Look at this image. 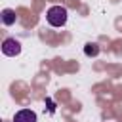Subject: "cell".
<instances>
[{"instance_id": "obj_1", "label": "cell", "mask_w": 122, "mask_h": 122, "mask_svg": "<svg viewBox=\"0 0 122 122\" xmlns=\"http://www.w3.org/2000/svg\"><path fill=\"white\" fill-rule=\"evenodd\" d=\"M46 19L51 27H63L67 23V10L63 6H51L46 11Z\"/></svg>"}, {"instance_id": "obj_2", "label": "cell", "mask_w": 122, "mask_h": 122, "mask_svg": "<svg viewBox=\"0 0 122 122\" xmlns=\"http://www.w3.org/2000/svg\"><path fill=\"white\" fill-rule=\"evenodd\" d=\"M19 51H21V44H19L15 38H6V40L2 42V53H4V55L13 57V55H17Z\"/></svg>"}, {"instance_id": "obj_3", "label": "cell", "mask_w": 122, "mask_h": 122, "mask_svg": "<svg viewBox=\"0 0 122 122\" xmlns=\"http://www.w3.org/2000/svg\"><path fill=\"white\" fill-rule=\"evenodd\" d=\"M13 122H36V112L30 109H23V111L15 112Z\"/></svg>"}, {"instance_id": "obj_4", "label": "cell", "mask_w": 122, "mask_h": 122, "mask_svg": "<svg viewBox=\"0 0 122 122\" xmlns=\"http://www.w3.org/2000/svg\"><path fill=\"white\" fill-rule=\"evenodd\" d=\"M2 23L4 25H13L15 23V11L13 10H4L2 11Z\"/></svg>"}, {"instance_id": "obj_5", "label": "cell", "mask_w": 122, "mask_h": 122, "mask_svg": "<svg viewBox=\"0 0 122 122\" xmlns=\"http://www.w3.org/2000/svg\"><path fill=\"white\" fill-rule=\"evenodd\" d=\"M84 53H86L88 57H95V55L99 53V46H97V44H93V42H90V44H86V46H84Z\"/></svg>"}]
</instances>
